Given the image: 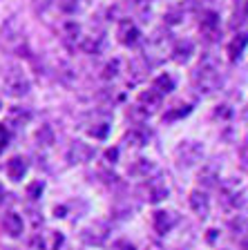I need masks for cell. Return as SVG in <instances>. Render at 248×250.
Segmentation results:
<instances>
[{"label": "cell", "mask_w": 248, "mask_h": 250, "mask_svg": "<svg viewBox=\"0 0 248 250\" xmlns=\"http://www.w3.org/2000/svg\"><path fill=\"white\" fill-rule=\"evenodd\" d=\"M7 177L14 179V181H21L23 177H25V172H27V161L25 159H21V156H14V159H9L7 161Z\"/></svg>", "instance_id": "cell-4"}, {"label": "cell", "mask_w": 248, "mask_h": 250, "mask_svg": "<svg viewBox=\"0 0 248 250\" xmlns=\"http://www.w3.org/2000/svg\"><path fill=\"white\" fill-rule=\"evenodd\" d=\"M105 224H94L92 228H88L85 232H83V241H88V244H101V241L108 237V232H105Z\"/></svg>", "instance_id": "cell-7"}, {"label": "cell", "mask_w": 248, "mask_h": 250, "mask_svg": "<svg viewBox=\"0 0 248 250\" xmlns=\"http://www.w3.org/2000/svg\"><path fill=\"white\" fill-rule=\"evenodd\" d=\"M190 206L192 210H195L197 214H202V217H206L208 210H210V206H208V197L202 192H192L190 194Z\"/></svg>", "instance_id": "cell-8"}, {"label": "cell", "mask_w": 248, "mask_h": 250, "mask_svg": "<svg viewBox=\"0 0 248 250\" xmlns=\"http://www.w3.org/2000/svg\"><path fill=\"white\" fill-rule=\"evenodd\" d=\"M76 5H78V0H58V7H61L63 11H74L76 9Z\"/></svg>", "instance_id": "cell-22"}, {"label": "cell", "mask_w": 248, "mask_h": 250, "mask_svg": "<svg viewBox=\"0 0 248 250\" xmlns=\"http://www.w3.org/2000/svg\"><path fill=\"white\" fill-rule=\"evenodd\" d=\"M172 224H175V219H172V214L170 212H155V228H157V232H168V230L172 228Z\"/></svg>", "instance_id": "cell-9"}, {"label": "cell", "mask_w": 248, "mask_h": 250, "mask_svg": "<svg viewBox=\"0 0 248 250\" xmlns=\"http://www.w3.org/2000/svg\"><path fill=\"white\" fill-rule=\"evenodd\" d=\"M41 192H43V183H41V181L29 183V188H27V197L38 199V197H41Z\"/></svg>", "instance_id": "cell-20"}, {"label": "cell", "mask_w": 248, "mask_h": 250, "mask_svg": "<svg viewBox=\"0 0 248 250\" xmlns=\"http://www.w3.org/2000/svg\"><path fill=\"white\" fill-rule=\"evenodd\" d=\"M152 167H155L152 163H148L145 159H141L139 163H135V166L130 167V172H132V174H148V172H150Z\"/></svg>", "instance_id": "cell-18"}, {"label": "cell", "mask_w": 248, "mask_h": 250, "mask_svg": "<svg viewBox=\"0 0 248 250\" xmlns=\"http://www.w3.org/2000/svg\"><path fill=\"white\" fill-rule=\"evenodd\" d=\"M29 119H31L29 112H21V109H11V116H9L11 125H23V123H27Z\"/></svg>", "instance_id": "cell-17"}, {"label": "cell", "mask_w": 248, "mask_h": 250, "mask_svg": "<svg viewBox=\"0 0 248 250\" xmlns=\"http://www.w3.org/2000/svg\"><path fill=\"white\" fill-rule=\"evenodd\" d=\"M94 152H92V147H88L85 143H74L72 147H69V154H68V159L72 163H83V161H88L90 156H92Z\"/></svg>", "instance_id": "cell-5"}, {"label": "cell", "mask_w": 248, "mask_h": 250, "mask_svg": "<svg viewBox=\"0 0 248 250\" xmlns=\"http://www.w3.org/2000/svg\"><path fill=\"white\" fill-rule=\"evenodd\" d=\"M5 92L9 96H25L29 92V81L23 76V72L18 69H11L5 76Z\"/></svg>", "instance_id": "cell-2"}, {"label": "cell", "mask_w": 248, "mask_h": 250, "mask_svg": "<svg viewBox=\"0 0 248 250\" xmlns=\"http://www.w3.org/2000/svg\"><path fill=\"white\" fill-rule=\"evenodd\" d=\"M190 52H192V42L186 41L183 45H179V47L175 49V61H177V62H186L188 56H190Z\"/></svg>", "instance_id": "cell-14"}, {"label": "cell", "mask_w": 248, "mask_h": 250, "mask_svg": "<svg viewBox=\"0 0 248 250\" xmlns=\"http://www.w3.org/2000/svg\"><path fill=\"white\" fill-rule=\"evenodd\" d=\"M248 45V34H239L237 38H235L233 42H230V47H228V54H230V58H237L239 54L244 52V47Z\"/></svg>", "instance_id": "cell-11"}, {"label": "cell", "mask_w": 248, "mask_h": 250, "mask_svg": "<svg viewBox=\"0 0 248 250\" xmlns=\"http://www.w3.org/2000/svg\"><path fill=\"white\" fill-rule=\"evenodd\" d=\"M108 159H116V150H110L108 152Z\"/></svg>", "instance_id": "cell-25"}, {"label": "cell", "mask_w": 248, "mask_h": 250, "mask_svg": "<svg viewBox=\"0 0 248 250\" xmlns=\"http://www.w3.org/2000/svg\"><path fill=\"white\" fill-rule=\"evenodd\" d=\"M9 250H14V248H9Z\"/></svg>", "instance_id": "cell-27"}, {"label": "cell", "mask_w": 248, "mask_h": 250, "mask_svg": "<svg viewBox=\"0 0 248 250\" xmlns=\"http://www.w3.org/2000/svg\"><path fill=\"white\" fill-rule=\"evenodd\" d=\"M152 89H155L157 94H168V92H172V89H175V81H172L170 76H165V74H163V76H159L155 81V87H152Z\"/></svg>", "instance_id": "cell-12"}, {"label": "cell", "mask_w": 248, "mask_h": 250, "mask_svg": "<svg viewBox=\"0 0 248 250\" xmlns=\"http://www.w3.org/2000/svg\"><path fill=\"white\" fill-rule=\"evenodd\" d=\"M36 139H38V143H41V146H52V143H54V132H52V127L43 125L41 130H38Z\"/></svg>", "instance_id": "cell-15"}, {"label": "cell", "mask_w": 248, "mask_h": 250, "mask_svg": "<svg viewBox=\"0 0 248 250\" xmlns=\"http://www.w3.org/2000/svg\"><path fill=\"white\" fill-rule=\"evenodd\" d=\"M239 154H242V161H244V163H248V143H246V146H242Z\"/></svg>", "instance_id": "cell-24"}, {"label": "cell", "mask_w": 248, "mask_h": 250, "mask_svg": "<svg viewBox=\"0 0 248 250\" xmlns=\"http://www.w3.org/2000/svg\"><path fill=\"white\" fill-rule=\"evenodd\" d=\"M116 67H119V62H116V61H114V62H110L108 67H105V74H103V76H105V78L114 76V74H116Z\"/></svg>", "instance_id": "cell-23"}, {"label": "cell", "mask_w": 248, "mask_h": 250, "mask_svg": "<svg viewBox=\"0 0 248 250\" xmlns=\"http://www.w3.org/2000/svg\"><path fill=\"white\" fill-rule=\"evenodd\" d=\"M121 42L123 45H135L136 41H139V31L135 29V25H130V22H123L121 25Z\"/></svg>", "instance_id": "cell-10"}, {"label": "cell", "mask_w": 248, "mask_h": 250, "mask_svg": "<svg viewBox=\"0 0 248 250\" xmlns=\"http://www.w3.org/2000/svg\"><path fill=\"white\" fill-rule=\"evenodd\" d=\"M192 81L195 85L199 87V92H212V89H217L219 83H222V76H219V69L215 65L210 56H203L202 62H199V67L195 69L192 74Z\"/></svg>", "instance_id": "cell-1"}, {"label": "cell", "mask_w": 248, "mask_h": 250, "mask_svg": "<svg viewBox=\"0 0 248 250\" xmlns=\"http://www.w3.org/2000/svg\"><path fill=\"white\" fill-rule=\"evenodd\" d=\"M23 217L16 212H7L5 219H2V228H5V232L9 234V237H21L23 232Z\"/></svg>", "instance_id": "cell-3"}, {"label": "cell", "mask_w": 248, "mask_h": 250, "mask_svg": "<svg viewBox=\"0 0 248 250\" xmlns=\"http://www.w3.org/2000/svg\"><path fill=\"white\" fill-rule=\"evenodd\" d=\"M179 156L181 159H186V161H181V163H186V166H190V163H195L199 156H202V147L197 146V143H183V146L179 147Z\"/></svg>", "instance_id": "cell-6"}, {"label": "cell", "mask_w": 248, "mask_h": 250, "mask_svg": "<svg viewBox=\"0 0 248 250\" xmlns=\"http://www.w3.org/2000/svg\"><path fill=\"white\" fill-rule=\"evenodd\" d=\"M139 101H141V103H145V105H150V107H159L161 94H157L155 89H148V92H143V94L139 96Z\"/></svg>", "instance_id": "cell-13"}, {"label": "cell", "mask_w": 248, "mask_h": 250, "mask_svg": "<svg viewBox=\"0 0 248 250\" xmlns=\"http://www.w3.org/2000/svg\"><path fill=\"white\" fill-rule=\"evenodd\" d=\"M7 146H9V130H7L5 125H0V154L5 152Z\"/></svg>", "instance_id": "cell-21"}, {"label": "cell", "mask_w": 248, "mask_h": 250, "mask_svg": "<svg viewBox=\"0 0 248 250\" xmlns=\"http://www.w3.org/2000/svg\"><path fill=\"white\" fill-rule=\"evenodd\" d=\"M217 25H219V18H217V14H212V11H208V14L202 18V29L203 31H212Z\"/></svg>", "instance_id": "cell-16"}, {"label": "cell", "mask_w": 248, "mask_h": 250, "mask_svg": "<svg viewBox=\"0 0 248 250\" xmlns=\"http://www.w3.org/2000/svg\"><path fill=\"white\" fill-rule=\"evenodd\" d=\"M2 197H5V188L0 186V199H2Z\"/></svg>", "instance_id": "cell-26"}, {"label": "cell", "mask_w": 248, "mask_h": 250, "mask_svg": "<svg viewBox=\"0 0 248 250\" xmlns=\"http://www.w3.org/2000/svg\"><path fill=\"white\" fill-rule=\"evenodd\" d=\"M130 141H132V146H143V143H145V141H148V136H145L143 134V132H130V134H128V143H130Z\"/></svg>", "instance_id": "cell-19"}]
</instances>
